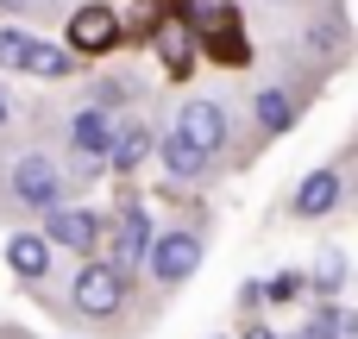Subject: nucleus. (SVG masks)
Masks as SVG:
<instances>
[{"label":"nucleus","instance_id":"9d476101","mask_svg":"<svg viewBox=\"0 0 358 339\" xmlns=\"http://www.w3.org/2000/svg\"><path fill=\"white\" fill-rule=\"evenodd\" d=\"M151 214L138 208V201H126L120 208V220H113V258L120 264H138V258H151Z\"/></svg>","mask_w":358,"mask_h":339},{"label":"nucleus","instance_id":"2eb2a0df","mask_svg":"<svg viewBox=\"0 0 358 339\" xmlns=\"http://www.w3.org/2000/svg\"><path fill=\"white\" fill-rule=\"evenodd\" d=\"M31 31H19V25H0V69H25V57H31Z\"/></svg>","mask_w":358,"mask_h":339},{"label":"nucleus","instance_id":"20e7f679","mask_svg":"<svg viewBox=\"0 0 358 339\" xmlns=\"http://www.w3.org/2000/svg\"><path fill=\"white\" fill-rule=\"evenodd\" d=\"M13 201H19V208H38V214H50V208L63 201V170H57L50 157L25 151V157L13 164Z\"/></svg>","mask_w":358,"mask_h":339},{"label":"nucleus","instance_id":"4468645a","mask_svg":"<svg viewBox=\"0 0 358 339\" xmlns=\"http://www.w3.org/2000/svg\"><path fill=\"white\" fill-rule=\"evenodd\" d=\"M308 283H315V289H321V296H334V289H340V283H346V258H340V252H334V245H327V252H321V258H315V271H308Z\"/></svg>","mask_w":358,"mask_h":339},{"label":"nucleus","instance_id":"7ed1b4c3","mask_svg":"<svg viewBox=\"0 0 358 339\" xmlns=\"http://www.w3.org/2000/svg\"><path fill=\"white\" fill-rule=\"evenodd\" d=\"M69 289H76V315H88V321H113L120 302H126V264H82Z\"/></svg>","mask_w":358,"mask_h":339},{"label":"nucleus","instance_id":"9b49d317","mask_svg":"<svg viewBox=\"0 0 358 339\" xmlns=\"http://www.w3.org/2000/svg\"><path fill=\"white\" fill-rule=\"evenodd\" d=\"M69 44L76 50H113L120 44V19H113V6H82L76 19H69Z\"/></svg>","mask_w":358,"mask_h":339},{"label":"nucleus","instance_id":"5701e85b","mask_svg":"<svg viewBox=\"0 0 358 339\" xmlns=\"http://www.w3.org/2000/svg\"><path fill=\"white\" fill-rule=\"evenodd\" d=\"M0 120H6V101H0Z\"/></svg>","mask_w":358,"mask_h":339},{"label":"nucleus","instance_id":"6e6552de","mask_svg":"<svg viewBox=\"0 0 358 339\" xmlns=\"http://www.w3.org/2000/svg\"><path fill=\"white\" fill-rule=\"evenodd\" d=\"M296 113H302V94H296V88H258V101H252L258 138H283V132L296 126Z\"/></svg>","mask_w":358,"mask_h":339},{"label":"nucleus","instance_id":"f3484780","mask_svg":"<svg viewBox=\"0 0 358 339\" xmlns=\"http://www.w3.org/2000/svg\"><path fill=\"white\" fill-rule=\"evenodd\" d=\"M315 315L327 321V333H334V339H358V315H352V308H334V302H321Z\"/></svg>","mask_w":358,"mask_h":339},{"label":"nucleus","instance_id":"f257e3e1","mask_svg":"<svg viewBox=\"0 0 358 339\" xmlns=\"http://www.w3.org/2000/svg\"><path fill=\"white\" fill-rule=\"evenodd\" d=\"M352 201H358V138H352L346 157H334V164H321V170L302 176V189L289 195V214L296 220H327V214H340Z\"/></svg>","mask_w":358,"mask_h":339},{"label":"nucleus","instance_id":"39448f33","mask_svg":"<svg viewBox=\"0 0 358 339\" xmlns=\"http://www.w3.org/2000/svg\"><path fill=\"white\" fill-rule=\"evenodd\" d=\"M69 151L82 157V170H101L107 164V151H113V120H107V107H82L76 120H69Z\"/></svg>","mask_w":358,"mask_h":339},{"label":"nucleus","instance_id":"1a4fd4ad","mask_svg":"<svg viewBox=\"0 0 358 339\" xmlns=\"http://www.w3.org/2000/svg\"><path fill=\"white\" fill-rule=\"evenodd\" d=\"M157 151H164V170H170L176 182H195V176H208V164H214V151H208V145H195L182 126H176V132H164V138H157Z\"/></svg>","mask_w":358,"mask_h":339},{"label":"nucleus","instance_id":"412c9836","mask_svg":"<svg viewBox=\"0 0 358 339\" xmlns=\"http://www.w3.org/2000/svg\"><path fill=\"white\" fill-rule=\"evenodd\" d=\"M239 339H283V333H271V327H245Z\"/></svg>","mask_w":358,"mask_h":339},{"label":"nucleus","instance_id":"4be33fe9","mask_svg":"<svg viewBox=\"0 0 358 339\" xmlns=\"http://www.w3.org/2000/svg\"><path fill=\"white\" fill-rule=\"evenodd\" d=\"M19 6H25V0H0V13H19Z\"/></svg>","mask_w":358,"mask_h":339},{"label":"nucleus","instance_id":"a211bd4d","mask_svg":"<svg viewBox=\"0 0 358 339\" xmlns=\"http://www.w3.org/2000/svg\"><path fill=\"white\" fill-rule=\"evenodd\" d=\"M302 283H308L302 271H277V277L264 283V302H296V296H302Z\"/></svg>","mask_w":358,"mask_h":339},{"label":"nucleus","instance_id":"6ab92c4d","mask_svg":"<svg viewBox=\"0 0 358 339\" xmlns=\"http://www.w3.org/2000/svg\"><path fill=\"white\" fill-rule=\"evenodd\" d=\"M126 94H132V82H120V75H101L94 82V107H120Z\"/></svg>","mask_w":358,"mask_h":339},{"label":"nucleus","instance_id":"f8f14e48","mask_svg":"<svg viewBox=\"0 0 358 339\" xmlns=\"http://www.w3.org/2000/svg\"><path fill=\"white\" fill-rule=\"evenodd\" d=\"M151 151H157V132H151L145 120H132V126H113V151H107V164H113L120 176H132Z\"/></svg>","mask_w":358,"mask_h":339},{"label":"nucleus","instance_id":"423d86ee","mask_svg":"<svg viewBox=\"0 0 358 339\" xmlns=\"http://www.w3.org/2000/svg\"><path fill=\"white\" fill-rule=\"evenodd\" d=\"M44 239L50 245H63V252H94V239H101V220L88 214V208H50V220H44Z\"/></svg>","mask_w":358,"mask_h":339},{"label":"nucleus","instance_id":"0eeeda50","mask_svg":"<svg viewBox=\"0 0 358 339\" xmlns=\"http://www.w3.org/2000/svg\"><path fill=\"white\" fill-rule=\"evenodd\" d=\"M176 126H182L195 145H208V151H220V145L233 138V120H227V107H220V101H182Z\"/></svg>","mask_w":358,"mask_h":339},{"label":"nucleus","instance_id":"ddd939ff","mask_svg":"<svg viewBox=\"0 0 358 339\" xmlns=\"http://www.w3.org/2000/svg\"><path fill=\"white\" fill-rule=\"evenodd\" d=\"M6 264H13L25 283H38V277L50 271V239H44V233H13V239H6Z\"/></svg>","mask_w":358,"mask_h":339},{"label":"nucleus","instance_id":"aec40b11","mask_svg":"<svg viewBox=\"0 0 358 339\" xmlns=\"http://www.w3.org/2000/svg\"><path fill=\"white\" fill-rule=\"evenodd\" d=\"M164 63H170L176 75L189 69V50H182V31H164Z\"/></svg>","mask_w":358,"mask_h":339},{"label":"nucleus","instance_id":"dca6fc26","mask_svg":"<svg viewBox=\"0 0 358 339\" xmlns=\"http://www.w3.org/2000/svg\"><path fill=\"white\" fill-rule=\"evenodd\" d=\"M25 69H31V75H63V69H69V50H57V44H44V38H38V44H31V57H25Z\"/></svg>","mask_w":358,"mask_h":339},{"label":"nucleus","instance_id":"f03ea898","mask_svg":"<svg viewBox=\"0 0 358 339\" xmlns=\"http://www.w3.org/2000/svg\"><path fill=\"white\" fill-rule=\"evenodd\" d=\"M195 271H201V233L195 226H170V233L151 239V277L164 289H182Z\"/></svg>","mask_w":358,"mask_h":339}]
</instances>
